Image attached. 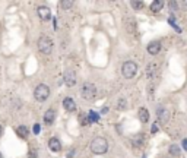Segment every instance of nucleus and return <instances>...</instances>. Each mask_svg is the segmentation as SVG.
Instances as JSON below:
<instances>
[{
  "mask_svg": "<svg viewBox=\"0 0 187 158\" xmlns=\"http://www.w3.org/2000/svg\"><path fill=\"white\" fill-rule=\"evenodd\" d=\"M63 107L64 110L69 111V113H73V111L76 110V103H75V100L70 98V97H66L63 100Z\"/></svg>",
  "mask_w": 187,
  "mask_h": 158,
  "instance_id": "nucleus-8",
  "label": "nucleus"
},
{
  "mask_svg": "<svg viewBox=\"0 0 187 158\" xmlns=\"http://www.w3.org/2000/svg\"><path fill=\"white\" fill-rule=\"evenodd\" d=\"M139 120L142 123H148L149 122V111L146 108H139Z\"/></svg>",
  "mask_w": 187,
  "mask_h": 158,
  "instance_id": "nucleus-15",
  "label": "nucleus"
},
{
  "mask_svg": "<svg viewBox=\"0 0 187 158\" xmlns=\"http://www.w3.org/2000/svg\"><path fill=\"white\" fill-rule=\"evenodd\" d=\"M16 133H18V136L22 138V139H26L28 138V135H29V129L26 128V126H18L16 128Z\"/></svg>",
  "mask_w": 187,
  "mask_h": 158,
  "instance_id": "nucleus-13",
  "label": "nucleus"
},
{
  "mask_svg": "<svg viewBox=\"0 0 187 158\" xmlns=\"http://www.w3.org/2000/svg\"><path fill=\"white\" fill-rule=\"evenodd\" d=\"M48 148H50L53 152H60L61 151V144L57 138H51L50 141H48Z\"/></svg>",
  "mask_w": 187,
  "mask_h": 158,
  "instance_id": "nucleus-10",
  "label": "nucleus"
},
{
  "mask_svg": "<svg viewBox=\"0 0 187 158\" xmlns=\"http://www.w3.org/2000/svg\"><path fill=\"white\" fill-rule=\"evenodd\" d=\"M28 158H37V151H35V150H31V152L28 154Z\"/></svg>",
  "mask_w": 187,
  "mask_h": 158,
  "instance_id": "nucleus-24",
  "label": "nucleus"
},
{
  "mask_svg": "<svg viewBox=\"0 0 187 158\" xmlns=\"http://www.w3.org/2000/svg\"><path fill=\"white\" fill-rule=\"evenodd\" d=\"M63 81L67 86H75L76 85V72L73 69H66L63 75Z\"/></svg>",
  "mask_w": 187,
  "mask_h": 158,
  "instance_id": "nucleus-6",
  "label": "nucleus"
},
{
  "mask_svg": "<svg viewBox=\"0 0 187 158\" xmlns=\"http://www.w3.org/2000/svg\"><path fill=\"white\" fill-rule=\"evenodd\" d=\"M161 52V43L159 41H152L148 44V53L152 56H157L158 53Z\"/></svg>",
  "mask_w": 187,
  "mask_h": 158,
  "instance_id": "nucleus-9",
  "label": "nucleus"
},
{
  "mask_svg": "<svg viewBox=\"0 0 187 158\" xmlns=\"http://www.w3.org/2000/svg\"><path fill=\"white\" fill-rule=\"evenodd\" d=\"M91 151L97 155L105 154L107 151H108V142H107L105 138H102V136L94 138L92 142H91Z\"/></svg>",
  "mask_w": 187,
  "mask_h": 158,
  "instance_id": "nucleus-1",
  "label": "nucleus"
},
{
  "mask_svg": "<svg viewBox=\"0 0 187 158\" xmlns=\"http://www.w3.org/2000/svg\"><path fill=\"white\" fill-rule=\"evenodd\" d=\"M126 107H127V104H126V100L121 98L119 101V104H117V108H119V110H126Z\"/></svg>",
  "mask_w": 187,
  "mask_h": 158,
  "instance_id": "nucleus-22",
  "label": "nucleus"
},
{
  "mask_svg": "<svg viewBox=\"0 0 187 158\" xmlns=\"http://www.w3.org/2000/svg\"><path fill=\"white\" fill-rule=\"evenodd\" d=\"M170 154L171 155H175V157H179V155H180V146L173 144V145L170 146Z\"/></svg>",
  "mask_w": 187,
  "mask_h": 158,
  "instance_id": "nucleus-16",
  "label": "nucleus"
},
{
  "mask_svg": "<svg viewBox=\"0 0 187 158\" xmlns=\"http://www.w3.org/2000/svg\"><path fill=\"white\" fill-rule=\"evenodd\" d=\"M121 73H123V76L126 79H132L135 75L137 73V64L132 60H127V62H124L123 66H121Z\"/></svg>",
  "mask_w": 187,
  "mask_h": 158,
  "instance_id": "nucleus-3",
  "label": "nucleus"
},
{
  "mask_svg": "<svg viewBox=\"0 0 187 158\" xmlns=\"http://www.w3.org/2000/svg\"><path fill=\"white\" fill-rule=\"evenodd\" d=\"M181 4H183L184 8H186V9H187V2H183V3H181Z\"/></svg>",
  "mask_w": 187,
  "mask_h": 158,
  "instance_id": "nucleus-28",
  "label": "nucleus"
},
{
  "mask_svg": "<svg viewBox=\"0 0 187 158\" xmlns=\"http://www.w3.org/2000/svg\"><path fill=\"white\" fill-rule=\"evenodd\" d=\"M157 132H158V124L155 123V124L152 126V133H157Z\"/></svg>",
  "mask_w": 187,
  "mask_h": 158,
  "instance_id": "nucleus-26",
  "label": "nucleus"
},
{
  "mask_svg": "<svg viewBox=\"0 0 187 158\" xmlns=\"http://www.w3.org/2000/svg\"><path fill=\"white\" fill-rule=\"evenodd\" d=\"M130 6L135 10H140V9L143 8V2H130Z\"/></svg>",
  "mask_w": 187,
  "mask_h": 158,
  "instance_id": "nucleus-21",
  "label": "nucleus"
},
{
  "mask_svg": "<svg viewBox=\"0 0 187 158\" xmlns=\"http://www.w3.org/2000/svg\"><path fill=\"white\" fill-rule=\"evenodd\" d=\"M37 13H38V16L41 21H50L51 12L47 6H40V8H37Z\"/></svg>",
  "mask_w": 187,
  "mask_h": 158,
  "instance_id": "nucleus-7",
  "label": "nucleus"
},
{
  "mask_svg": "<svg viewBox=\"0 0 187 158\" xmlns=\"http://www.w3.org/2000/svg\"><path fill=\"white\" fill-rule=\"evenodd\" d=\"M34 97L37 101L43 103V101H45V100L50 97V88H48L45 84H40L34 90Z\"/></svg>",
  "mask_w": 187,
  "mask_h": 158,
  "instance_id": "nucleus-5",
  "label": "nucleus"
},
{
  "mask_svg": "<svg viewBox=\"0 0 187 158\" xmlns=\"http://www.w3.org/2000/svg\"><path fill=\"white\" fill-rule=\"evenodd\" d=\"M162 8H164V2L162 0H153L151 3V12L153 13H158L159 10H162Z\"/></svg>",
  "mask_w": 187,
  "mask_h": 158,
  "instance_id": "nucleus-12",
  "label": "nucleus"
},
{
  "mask_svg": "<svg viewBox=\"0 0 187 158\" xmlns=\"http://www.w3.org/2000/svg\"><path fill=\"white\" fill-rule=\"evenodd\" d=\"M60 6H61L64 10H69V9L73 6V2H70V0H66V2H60Z\"/></svg>",
  "mask_w": 187,
  "mask_h": 158,
  "instance_id": "nucleus-20",
  "label": "nucleus"
},
{
  "mask_svg": "<svg viewBox=\"0 0 187 158\" xmlns=\"http://www.w3.org/2000/svg\"><path fill=\"white\" fill-rule=\"evenodd\" d=\"M0 158H3V155H2V154H0Z\"/></svg>",
  "mask_w": 187,
  "mask_h": 158,
  "instance_id": "nucleus-30",
  "label": "nucleus"
},
{
  "mask_svg": "<svg viewBox=\"0 0 187 158\" xmlns=\"http://www.w3.org/2000/svg\"><path fill=\"white\" fill-rule=\"evenodd\" d=\"M2 132H3V128H2V124H0V136H2Z\"/></svg>",
  "mask_w": 187,
  "mask_h": 158,
  "instance_id": "nucleus-29",
  "label": "nucleus"
},
{
  "mask_svg": "<svg viewBox=\"0 0 187 158\" xmlns=\"http://www.w3.org/2000/svg\"><path fill=\"white\" fill-rule=\"evenodd\" d=\"M88 119H89V122H98V120H99V114H98V113H95V111H89Z\"/></svg>",
  "mask_w": 187,
  "mask_h": 158,
  "instance_id": "nucleus-18",
  "label": "nucleus"
},
{
  "mask_svg": "<svg viewBox=\"0 0 187 158\" xmlns=\"http://www.w3.org/2000/svg\"><path fill=\"white\" fill-rule=\"evenodd\" d=\"M38 50L43 54H51V52H53V40L50 38V37H47V35H41L38 38Z\"/></svg>",
  "mask_w": 187,
  "mask_h": 158,
  "instance_id": "nucleus-2",
  "label": "nucleus"
},
{
  "mask_svg": "<svg viewBox=\"0 0 187 158\" xmlns=\"http://www.w3.org/2000/svg\"><path fill=\"white\" fill-rule=\"evenodd\" d=\"M79 122H81L83 126H88V124L91 123L89 119H88V114H81V116H79Z\"/></svg>",
  "mask_w": 187,
  "mask_h": 158,
  "instance_id": "nucleus-19",
  "label": "nucleus"
},
{
  "mask_svg": "<svg viewBox=\"0 0 187 158\" xmlns=\"http://www.w3.org/2000/svg\"><path fill=\"white\" fill-rule=\"evenodd\" d=\"M158 114V120L159 122H167L168 120V111H167V108H164V107H159L157 111Z\"/></svg>",
  "mask_w": 187,
  "mask_h": 158,
  "instance_id": "nucleus-14",
  "label": "nucleus"
},
{
  "mask_svg": "<svg viewBox=\"0 0 187 158\" xmlns=\"http://www.w3.org/2000/svg\"><path fill=\"white\" fill-rule=\"evenodd\" d=\"M54 119H56V111L54 110H47L44 113V123L45 124H53L54 123Z\"/></svg>",
  "mask_w": 187,
  "mask_h": 158,
  "instance_id": "nucleus-11",
  "label": "nucleus"
},
{
  "mask_svg": "<svg viewBox=\"0 0 187 158\" xmlns=\"http://www.w3.org/2000/svg\"><path fill=\"white\" fill-rule=\"evenodd\" d=\"M155 68H157V64H148V70H146V75H148V78L151 79V78L153 76V72H155Z\"/></svg>",
  "mask_w": 187,
  "mask_h": 158,
  "instance_id": "nucleus-17",
  "label": "nucleus"
},
{
  "mask_svg": "<svg viewBox=\"0 0 187 158\" xmlns=\"http://www.w3.org/2000/svg\"><path fill=\"white\" fill-rule=\"evenodd\" d=\"M183 148L187 151V139H184V141H183Z\"/></svg>",
  "mask_w": 187,
  "mask_h": 158,
  "instance_id": "nucleus-27",
  "label": "nucleus"
},
{
  "mask_svg": "<svg viewBox=\"0 0 187 158\" xmlns=\"http://www.w3.org/2000/svg\"><path fill=\"white\" fill-rule=\"evenodd\" d=\"M81 95L82 98L85 100H94L97 95V86L94 85L92 82H85L81 88Z\"/></svg>",
  "mask_w": 187,
  "mask_h": 158,
  "instance_id": "nucleus-4",
  "label": "nucleus"
},
{
  "mask_svg": "<svg viewBox=\"0 0 187 158\" xmlns=\"http://www.w3.org/2000/svg\"><path fill=\"white\" fill-rule=\"evenodd\" d=\"M34 133L35 135H38L40 133V124H34Z\"/></svg>",
  "mask_w": 187,
  "mask_h": 158,
  "instance_id": "nucleus-25",
  "label": "nucleus"
},
{
  "mask_svg": "<svg viewBox=\"0 0 187 158\" xmlns=\"http://www.w3.org/2000/svg\"><path fill=\"white\" fill-rule=\"evenodd\" d=\"M168 6H170L171 12H174L175 9H177V6H179V3H177V2H170V3H168Z\"/></svg>",
  "mask_w": 187,
  "mask_h": 158,
  "instance_id": "nucleus-23",
  "label": "nucleus"
}]
</instances>
